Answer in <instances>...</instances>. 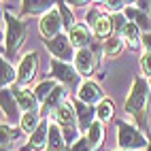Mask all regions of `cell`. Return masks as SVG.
Listing matches in <instances>:
<instances>
[{
	"mask_svg": "<svg viewBox=\"0 0 151 151\" xmlns=\"http://www.w3.org/2000/svg\"><path fill=\"white\" fill-rule=\"evenodd\" d=\"M147 102H149V85L143 81V79H136V81H134V87H132V94H130L128 102H126L128 113H132L138 122L145 124Z\"/></svg>",
	"mask_w": 151,
	"mask_h": 151,
	"instance_id": "obj_1",
	"label": "cell"
},
{
	"mask_svg": "<svg viewBox=\"0 0 151 151\" xmlns=\"http://www.w3.org/2000/svg\"><path fill=\"white\" fill-rule=\"evenodd\" d=\"M117 143L122 149H143L147 145L145 136L138 132V130H134L130 124H119V130H117Z\"/></svg>",
	"mask_w": 151,
	"mask_h": 151,
	"instance_id": "obj_2",
	"label": "cell"
},
{
	"mask_svg": "<svg viewBox=\"0 0 151 151\" xmlns=\"http://www.w3.org/2000/svg\"><path fill=\"white\" fill-rule=\"evenodd\" d=\"M6 17V22H9V34H6V47H9V51H15L17 45H22L24 43V34H26V28L24 24H19L17 19L11 15V13H4Z\"/></svg>",
	"mask_w": 151,
	"mask_h": 151,
	"instance_id": "obj_3",
	"label": "cell"
},
{
	"mask_svg": "<svg viewBox=\"0 0 151 151\" xmlns=\"http://www.w3.org/2000/svg\"><path fill=\"white\" fill-rule=\"evenodd\" d=\"M62 15H60L55 9L53 11H49L45 17H43V22H41V32H43V36H47V38H55V36H60V30H62Z\"/></svg>",
	"mask_w": 151,
	"mask_h": 151,
	"instance_id": "obj_4",
	"label": "cell"
},
{
	"mask_svg": "<svg viewBox=\"0 0 151 151\" xmlns=\"http://www.w3.org/2000/svg\"><path fill=\"white\" fill-rule=\"evenodd\" d=\"M49 47V51H51L53 55L58 58H62V60H73V43H70V38L68 36H55L51 38V41L47 43Z\"/></svg>",
	"mask_w": 151,
	"mask_h": 151,
	"instance_id": "obj_5",
	"label": "cell"
},
{
	"mask_svg": "<svg viewBox=\"0 0 151 151\" xmlns=\"http://www.w3.org/2000/svg\"><path fill=\"white\" fill-rule=\"evenodd\" d=\"M100 98H102V89H100L96 83H92V81H85L81 85V89H79V100H81L83 104L92 106L94 102H98ZM100 102H102V100H100Z\"/></svg>",
	"mask_w": 151,
	"mask_h": 151,
	"instance_id": "obj_6",
	"label": "cell"
},
{
	"mask_svg": "<svg viewBox=\"0 0 151 151\" xmlns=\"http://www.w3.org/2000/svg\"><path fill=\"white\" fill-rule=\"evenodd\" d=\"M34 68H36V53H28L24 60H22V64H19L17 68V81L19 83H28L30 79L34 77Z\"/></svg>",
	"mask_w": 151,
	"mask_h": 151,
	"instance_id": "obj_7",
	"label": "cell"
},
{
	"mask_svg": "<svg viewBox=\"0 0 151 151\" xmlns=\"http://www.w3.org/2000/svg\"><path fill=\"white\" fill-rule=\"evenodd\" d=\"M75 66H77V73L81 75H89L94 70V53L89 49H79L77 55H75Z\"/></svg>",
	"mask_w": 151,
	"mask_h": 151,
	"instance_id": "obj_8",
	"label": "cell"
},
{
	"mask_svg": "<svg viewBox=\"0 0 151 151\" xmlns=\"http://www.w3.org/2000/svg\"><path fill=\"white\" fill-rule=\"evenodd\" d=\"M68 38H70V43H73L75 47L85 49V43L89 41V30H87V26L85 24H75L73 30H70V34H68Z\"/></svg>",
	"mask_w": 151,
	"mask_h": 151,
	"instance_id": "obj_9",
	"label": "cell"
},
{
	"mask_svg": "<svg viewBox=\"0 0 151 151\" xmlns=\"http://www.w3.org/2000/svg\"><path fill=\"white\" fill-rule=\"evenodd\" d=\"M73 106H75L77 115H79V124H81L83 128H89V126L94 124V122H92V119H94V109L89 106V104H83L81 100H77Z\"/></svg>",
	"mask_w": 151,
	"mask_h": 151,
	"instance_id": "obj_10",
	"label": "cell"
},
{
	"mask_svg": "<svg viewBox=\"0 0 151 151\" xmlns=\"http://www.w3.org/2000/svg\"><path fill=\"white\" fill-rule=\"evenodd\" d=\"M15 98H17L19 106H22L26 113H32V111L36 109V96H34V92L30 94V92H26V89H15Z\"/></svg>",
	"mask_w": 151,
	"mask_h": 151,
	"instance_id": "obj_11",
	"label": "cell"
},
{
	"mask_svg": "<svg viewBox=\"0 0 151 151\" xmlns=\"http://www.w3.org/2000/svg\"><path fill=\"white\" fill-rule=\"evenodd\" d=\"M53 73H55V77L58 79H62L64 83H68V85H75L77 83V73L73 68H68V66H64V64H60V62H55L53 60Z\"/></svg>",
	"mask_w": 151,
	"mask_h": 151,
	"instance_id": "obj_12",
	"label": "cell"
},
{
	"mask_svg": "<svg viewBox=\"0 0 151 151\" xmlns=\"http://www.w3.org/2000/svg\"><path fill=\"white\" fill-rule=\"evenodd\" d=\"M49 128L51 126H47L45 122H41V126L36 128V132L32 134V138H30V145H32L34 149H41L49 143Z\"/></svg>",
	"mask_w": 151,
	"mask_h": 151,
	"instance_id": "obj_13",
	"label": "cell"
},
{
	"mask_svg": "<svg viewBox=\"0 0 151 151\" xmlns=\"http://www.w3.org/2000/svg\"><path fill=\"white\" fill-rule=\"evenodd\" d=\"M85 140L89 143L92 149H98L100 143H102V124L100 122H94L92 126L87 128V134H85Z\"/></svg>",
	"mask_w": 151,
	"mask_h": 151,
	"instance_id": "obj_14",
	"label": "cell"
},
{
	"mask_svg": "<svg viewBox=\"0 0 151 151\" xmlns=\"http://www.w3.org/2000/svg\"><path fill=\"white\" fill-rule=\"evenodd\" d=\"M55 117L58 122L62 124L64 128H75V111H73V104H62L58 111H55Z\"/></svg>",
	"mask_w": 151,
	"mask_h": 151,
	"instance_id": "obj_15",
	"label": "cell"
},
{
	"mask_svg": "<svg viewBox=\"0 0 151 151\" xmlns=\"http://www.w3.org/2000/svg\"><path fill=\"white\" fill-rule=\"evenodd\" d=\"M47 151H64L62 132H60L55 126L49 128V143H47Z\"/></svg>",
	"mask_w": 151,
	"mask_h": 151,
	"instance_id": "obj_16",
	"label": "cell"
},
{
	"mask_svg": "<svg viewBox=\"0 0 151 151\" xmlns=\"http://www.w3.org/2000/svg\"><path fill=\"white\" fill-rule=\"evenodd\" d=\"M94 26H96V34L100 38H106L109 41V34L113 32V19L111 17H98Z\"/></svg>",
	"mask_w": 151,
	"mask_h": 151,
	"instance_id": "obj_17",
	"label": "cell"
},
{
	"mask_svg": "<svg viewBox=\"0 0 151 151\" xmlns=\"http://www.w3.org/2000/svg\"><path fill=\"white\" fill-rule=\"evenodd\" d=\"M126 17L134 19V24L138 28H143V30L151 28V22H149V15L147 13H140V11H136V9H126Z\"/></svg>",
	"mask_w": 151,
	"mask_h": 151,
	"instance_id": "obj_18",
	"label": "cell"
},
{
	"mask_svg": "<svg viewBox=\"0 0 151 151\" xmlns=\"http://www.w3.org/2000/svg\"><path fill=\"white\" fill-rule=\"evenodd\" d=\"M2 111L6 113L9 119H17V106L13 102V96L9 89H2Z\"/></svg>",
	"mask_w": 151,
	"mask_h": 151,
	"instance_id": "obj_19",
	"label": "cell"
},
{
	"mask_svg": "<svg viewBox=\"0 0 151 151\" xmlns=\"http://www.w3.org/2000/svg\"><path fill=\"white\" fill-rule=\"evenodd\" d=\"M41 126V122H38V115H36V111H32V113H26L22 117V130L24 132H36V128Z\"/></svg>",
	"mask_w": 151,
	"mask_h": 151,
	"instance_id": "obj_20",
	"label": "cell"
},
{
	"mask_svg": "<svg viewBox=\"0 0 151 151\" xmlns=\"http://www.w3.org/2000/svg\"><path fill=\"white\" fill-rule=\"evenodd\" d=\"M124 36L128 38V45L130 47H136L138 45V38H140V28L134 22H128V26L124 28Z\"/></svg>",
	"mask_w": 151,
	"mask_h": 151,
	"instance_id": "obj_21",
	"label": "cell"
},
{
	"mask_svg": "<svg viewBox=\"0 0 151 151\" xmlns=\"http://www.w3.org/2000/svg\"><path fill=\"white\" fill-rule=\"evenodd\" d=\"M96 113H98V119H100V124L109 122V119L113 117V102H111V100H102V102L98 104Z\"/></svg>",
	"mask_w": 151,
	"mask_h": 151,
	"instance_id": "obj_22",
	"label": "cell"
},
{
	"mask_svg": "<svg viewBox=\"0 0 151 151\" xmlns=\"http://www.w3.org/2000/svg\"><path fill=\"white\" fill-rule=\"evenodd\" d=\"M53 2H30L26 0L24 2V11L26 13H41V11H53Z\"/></svg>",
	"mask_w": 151,
	"mask_h": 151,
	"instance_id": "obj_23",
	"label": "cell"
},
{
	"mask_svg": "<svg viewBox=\"0 0 151 151\" xmlns=\"http://www.w3.org/2000/svg\"><path fill=\"white\" fill-rule=\"evenodd\" d=\"M0 68H2V79H0V83H2V89H6L9 85L13 83L15 73H13L11 64H9V62H4V60H2V64H0Z\"/></svg>",
	"mask_w": 151,
	"mask_h": 151,
	"instance_id": "obj_24",
	"label": "cell"
},
{
	"mask_svg": "<svg viewBox=\"0 0 151 151\" xmlns=\"http://www.w3.org/2000/svg\"><path fill=\"white\" fill-rule=\"evenodd\" d=\"M62 96H64V87L55 85V89H53V92L49 94V98L45 100V106H47V109H55V106H60V100H62Z\"/></svg>",
	"mask_w": 151,
	"mask_h": 151,
	"instance_id": "obj_25",
	"label": "cell"
},
{
	"mask_svg": "<svg viewBox=\"0 0 151 151\" xmlns=\"http://www.w3.org/2000/svg\"><path fill=\"white\" fill-rule=\"evenodd\" d=\"M53 89H55V85H53L51 81H45V83H41V85L34 89V96H36V100H47L49 94H51Z\"/></svg>",
	"mask_w": 151,
	"mask_h": 151,
	"instance_id": "obj_26",
	"label": "cell"
},
{
	"mask_svg": "<svg viewBox=\"0 0 151 151\" xmlns=\"http://www.w3.org/2000/svg\"><path fill=\"white\" fill-rule=\"evenodd\" d=\"M122 49H124V41H122V38H109L106 45H104V53L106 55H117Z\"/></svg>",
	"mask_w": 151,
	"mask_h": 151,
	"instance_id": "obj_27",
	"label": "cell"
},
{
	"mask_svg": "<svg viewBox=\"0 0 151 151\" xmlns=\"http://www.w3.org/2000/svg\"><path fill=\"white\" fill-rule=\"evenodd\" d=\"M60 4H62V6H60V15L64 17V24L68 26V30H73V17H70V11L66 9V4H64V2H60Z\"/></svg>",
	"mask_w": 151,
	"mask_h": 151,
	"instance_id": "obj_28",
	"label": "cell"
},
{
	"mask_svg": "<svg viewBox=\"0 0 151 151\" xmlns=\"http://www.w3.org/2000/svg\"><path fill=\"white\" fill-rule=\"evenodd\" d=\"M70 151H94V149L89 147V143H87L85 138H81V140H77V143L70 147Z\"/></svg>",
	"mask_w": 151,
	"mask_h": 151,
	"instance_id": "obj_29",
	"label": "cell"
},
{
	"mask_svg": "<svg viewBox=\"0 0 151 151\" xmlns=\"http://www.w3.org/2000/svg\"><path fill=\"white\" fill-rule=\"evenodd\" d=\"M111 19H113V30L115 32H124V28L128 26V24H124V15H115Z\"/></svg>",
	"mask_w": 151,
	"mask_h": 151,
	"instance_id": "obj_30",
	"label": "cell"
},
{
	"mask_svg": "<svg viewBox=\"0 0 151 151\" xmlns=\"http://www.w3.org/2000/svg\"><path fill=\"white\" fill-rule=\"evenodd\" d=\"M9 145H11V130H9V126L2 124V151L9 149Z\"/></svg>",
	"mask_w": 151,
	"mask_h": 151,
	"instance_id": "obj_31",
	"label": "cell"
},
{
	"mask_svg": "<svg viewBox=\"0 0 151 151\" xmlns=\"http://www.w3.org/2000/svg\"><path fill=\"white\" fill-rule=\"evenodd\" d=\"M140 66H143L145 75H151V53H145L143 58H140Z\"/></svg>",
	"mask_w": 151,
	"mask_h": 151,
	"instance_id": "obj_32",
	"label": "cell"
},
{
	"mask_svg": "<svg viewBox=\"0 0 151 151\" xmlns=\"http://www.w3.org/2000/svg\"><path fill=\"white\" fill-rule=\"evenodd\" d=\"M106 6L111 9V11H119V9L124 6V2H106Z\"/></svg>",
	"mask_w": 151,
	"mask_h": 151,
	"instance_id": "obj_33",
	"label": "cell"
},
{
	"mask_svg": "<svg viewBox=\"0 0 151 151\" xmlns=\"http://www.w3.org/2000/svg\"><path fill=\"white\" fill-rule=\"evenodd\" d=\"M143 43H145V47H147V49H149V53H151V32H149V34H145V36H143Z\"/></svg>",
	"mask_w": 151,
	"mask_h": 151,
	"instance_id": "obj_34",
	"label": "cell"
},
{
	"mask_svg": "<svg viewBox=\"0 0 151 151\" xmlns=\"http://www.w3.org/2000/svg\"><path fill=\"white\" fill-rule=\"evenodd\" d=\"M140 9H145V11H149V9H151V2H138V11H140Z\"/></svg>",
	"mask_w": 151,
	"mask_h": 151,
	"instance_id": "obj_35",
	"label": "cell"
},
{
	"mask_svg": "<svg viewBox=\"0 0 151 151\" xmlns=\"http://www.w3.org/2000/svg\"><path fill=\"white\" fill-rule=\"evenodd\" d=\"M149 151H151V145H149Z\"/></svg>",
	"mask_w": 151,
	"mask_h": 151,
	"instance_id": "obj_36",
	"label": "cell"
}]
</instances>
